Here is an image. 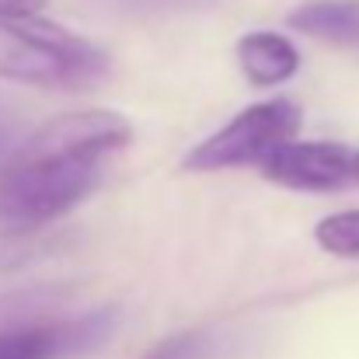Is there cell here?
<instances>
[{
  "label": "cell",
  "instance_id": "11",
  "mask_svg": "<svg viewBox=\"0 0 359 359\" xmlns=\"http://www.w3.org/2000/svg\"><path fill=\"white\" fill-rule=\"evenodd\" d=\"M14 133H18V126H14V122L0 112V157L11 150V143H14Z\"/></svg>",
  "mask_w": 359,
  "mask_h": 359
},
{
  "label": "cell",
  "instance_id": "8",
  "mask_svg": "<svg viewBox=\"0 0 359 359\" xmlns=\"http://www.w3.org/2000/svg\"><path fill=\"white\" fill-rule=\"evenodd\" d=\"M314 241L339 258H359V210H342L314 227Z\"/></svg>",
  "mask_w": 359,
  "mask_h": 359
},
{
  "label": "cell",
  "instance_id": "2",
  "mask_svg": "<svg viewBox=\"0 0 359 359\" xmlns=\"http://www.w3.org/2000/svg\"><path fill=\"white\" fill-rule=\"evenodd\" d=\"M112 74V56L42 14L0 18V77L49 88V91H84Z\"/></svg>",
  "mask_w": 359,
  "mask_h": 359
},
{
  "label": "cell",
  "instance_id": "1",
  "mask_svg": "<svg viewBox=\"0 0 359 359\" xmlns=\"http://www.w3.org/2000/svg\"><path fill=\"white\" fill-rule=\"evenodd\" d=\"M129 140L133 126L112 109L42 122L0 161V238H32L81 206Z\"/></svg>",
  "mask_w": 359,
  "mask_h": 359
},
{
  "label": "cell",
  "instance_id": "12",
  "mask_svg": "<svg viewBox=\"0 0 359 359\" xmlns=\"http://www.w3.org/2000/svg\"><path fill=\"white\" fill-rule=\"evenodd\" d=\"M356 182H359V154H356Z\"/></svg>",
  "mask_w": 359,
  "mask_h": 359
},
{
  "label": "cell",
  "instance_id": "9",
  "mask_svg": "<svg viewBox=\"0 0 359 359\" xmlns=\"http://www.w3.org/2000/svg\"><path fill=\"white\" fill-rule=\"evenodd\" d=\"M210 353H213V335L192 328V332H178V335L161 339L140 359H210Z\"/></svg>",
  "mask_w": 359,
  "mask_h": 359
},
{
  "label": "cell",
  "instance_id": "4",
  "mask_svg": "<svg viewBox=\"0 0 359 359\" xmlns=\"http://www.w3.org/2000/svg\"><path fill=\"white\" fill-rule=\"evenodd\" d=\"M356 154L335 140H293L262 164V175L297 192H335L356 182Z\"/></svg>",
  "mask_w": 359,
  "mask_h": 359
},
{
  "label": "cell",
  "instance_id": "6",
  "mask_svg": "<svg viewBox=\"0 0 359 359\" xmlns=\"http://www.w3.org/2000/svg\"><path fill=\"white\" fill-rule=\"evenodd\" d=\"M241 74L248 77V84L255 88H279L286 81H293V74L300 70V53L297 46L279 35V32H244L234 46Z\"/></svg>",
  "mask_w": 359,
  "mask_h": 359
},
{
  "label": "cell",
  "instance_id": "5",
  "mask_svg": "<svg viewBox=\"0 0 359 359\" xmlns=\"http://www.w3.org/2000/svg\"><path fill=\"white\" fill-rule=\"evenodd\" d=\"M112 314H81L60 321H25L0 328V359H70L105 342Z\"/></svg>",
  "mask_w": 359,
  "mask_h": 359
},
{
  "label": "cell",
  "instance_id": "10",
  "mask_svg": "<svg viewBox=\"0 0 359 359\" xmlns=\"http://www.w3.org/2000/svg\"><path fill=\"white\" fill-rule=\"evenodd\" d=\"M49 0H0V18H18V14H42Z\"/></svg>",
  "mask_w": 359,
  "mask_h": 359
},
{
  "label": "cell",
  "instance_id": "7",
  "mask_svg": "<svg viewBox=\"0 0 359 359\" xmlns=\"http://www.w3.org/2000/svg\"><path fill=\"white\" fill-rule=\"evenodd\" d=\"M286 25L328 46L359 49V0H307L286 18Z\"/></svg>",
  "mask_w": 359,
  "mask_h": 359
},
{
  "label": "cell",
  "instance_id": "3",
  "mask_svg": "<svg viewBox=\"0 0 359 359\" xmlns=\"http://www.w3.org/2000/svg\"><path fill=\"white\" fill-rule=\"evenodd\" d=\"M300 105L290 98H269L248 105L227 126L199 140L182 168L185 171H227V168H262L279 147L293 143L300 133Z\"/></svg>",
  "mask_w": 359,
  "mask_h": 359
}]
</instances>
